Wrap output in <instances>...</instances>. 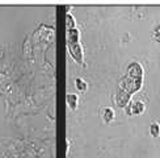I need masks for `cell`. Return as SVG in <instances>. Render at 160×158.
Here are the masks:
<instances>
[{
    "mask_svg": "<svg viewBox=\"0 0 160 158\" xmlns=\"http://www.w3.org/2000/svg\"><path fill=\"white\" fill-rule=\"evenodd\" d=\"M75 86H76V88L79 91H85L87 90V83H85V81H83L82 78L75 79Z\"/></svg>",
    "mask_w": 160,
    "mask_h": 158,
    "instance_id": "obj_10",
    "label": "cell"
},
{
    "mask_svg": "<svg viewBox=\"0 0 160 158\" xmlns=\"http://www.w3.org/2000/svg\"><path fill=\"white\" fill-rule=\"evenodd\" d=\"M116 103L119 107H126L130 103V95L123 90H119L116 95Z\"/></svg>",
    "mask_w": 160,
    "mask_h": 158,
    "instance_id": "obj_4",
    "label": "cell"
},
{
    "mask_svg": "<svg viewBox=\"0 0 160 158\" xmlns=\"http://www.w3.org/2000/svg\"><path fill=\"white\" fill-rule=\"evenodd\" d=\"M143 75V69H142V66L141 63H138V62H131L129 65V76L131 78H142Z\"/></svg>",
    "mask_w": 160,
    "mask_h": 158,
    "instance_id": "obj_3",
    "label": "cell"
},
{
    "mask_svg": "<svg viewBox=\"0 0 160 158\" xmlns=\"http://www.w3.org/2000/svg\"><path fill=\"white\" fill-rule=\"evenodd\" d=\"M67 103L72 109H75L78 105V96L75 94H67Z\"/></svg>",
    "mask_w": 160,
    "mask_h": 158,
    "instance_id": "obj_8",
    "label": "cell"
},
{
    "mask_svg": "<svg viewBox=\"0 0 160 158\" xmlns=\"http://www.w3.org/2000/svg\"><path fill=\"white\" fill-rule=\"evenodd\" d=\"M67 37H68V42H78L79 40V32L76 28L74 29H68L67 30Z\"/></svg>",
    "mask_w": 160,
    "mask_h": 158,
    "instance_id": "obj_7",
    "label": "cell"
},
{
    "mask_svg": "<svg viewBox=\"0 0 160 158\" xmlns=\"http://www.w3.org/2000/svg\"><path fill=\"white\" fill-rule=\"evenodd\" d=\"M66 25H67L68 29H74L75 28V21L70 15H67V17H66Z\"/></svg>",
    "mask_w": 160,
    "mask_h": 158,
    "instance_id": "obj_11",
    "label": "cell"
},
{
    "mask_svg": "<svg viewBox=\"0 0 160 158\" xmlns=\"http://www.w3.org/2000/svg\"><path fill=\"white\" fill-rule=\"evenodd\" d=\"M119 87L121 90L126 91L128 94H132V92H137L139 88L142 87V78H131V76H125L121 79L119 82Z\"/></svg>",
    "mask_w": 160,
    "mask_h": 158,
    "instance_id": "obj_1",
    "label": "cell"
},
{
    "mask_svg": "<svg viewBox=\"0 0 160 158\" xmlns=\"http://www.w3.org/2000/svg\"><path fill=\"white\" fill-rule=\"evenodd\" d=\"M150 132H151V136H154V137L159 136L160 134V125L156 121H154L150 125Z\"/></svg>",
    "mask_w": 160,
    "mask_h": 158,
    "instance_id": "obj_9",
    "label": "cell"
},
{
    "mask_svg": "<svg viewBox=\"0 0 160 158\" xmlns=\"http://www.w3.org/2000/svg\"><path fill=\"white\" fill-rule=\"evenodd\" d=\"M143 111H144V104L141 100H135V102H131L128 104V113L129 115H131V113L139 115V113H142Z\"/></svg>",
    "mask_w": 160,
    "mask_h": 158,
    "instance_id": "obj_2",
    "label": "cell"
},
{
    "mask_svg": "<svg viewBox=\"0 0 160 158\" xmlns=\"http://www.w3.org/2000/svg\"><path fill=\"white\" fill-rule=\"evenodd\" d=\"M68 48L71 54L75 57L76 61H82V49H80V45L78 42H68Z\"/></svg>",
    "mask_w": 160,
    "mask_h": 158,
    "instance_id": "obj_5",
    "label": "cell"
},
{
    "mask_svg": "<svg viewBox=\"0 0 160 158\" xmlns=\"http://www.w3.org/2000/svg\"><path fill=\"white\" fill-rule=\"evenodd\" d=\"M154 38L158 42H160V25H158L155 28V30H154Z\"/></svg>",
    "mask_w": 160,
    "mask_h": 158,
    "instance_id": "obj_12",
    "label": "cell"
},
{
    "mask_svg": "<svg viewBox=\"0 0 160 158\" xmlns=\"http://www.w3.org/2000/svg\"><path fill=\"white\" fill-rule=\"evenodd\" d=\"M101 116L104 118V121L110 123L113 118H114V111H113L110 107H105L101 109Z\"/></svg>",
    "mask_w": 160,
    "mask_h": 158,
    "instance_id": "obj_6",
    "label": "cell"
}]
</instances>
